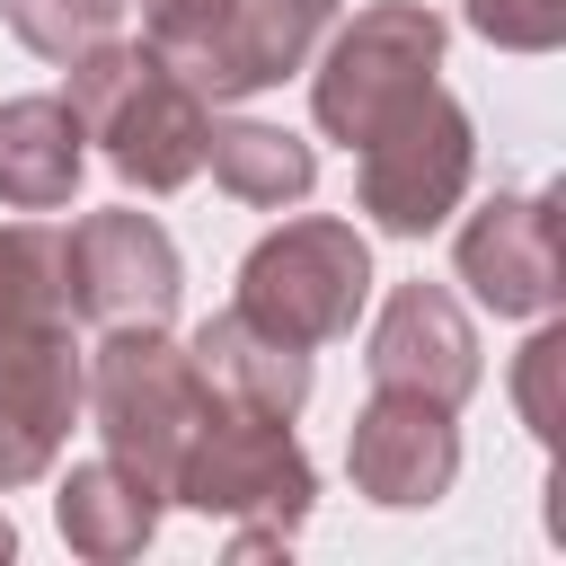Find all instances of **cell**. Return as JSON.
I'll return each mask as SVG.
<instances>
[{
    "label": "cell",
    "mask_w": 566,
    "mask_h": 566,
    "mask_svg": "<svg viewBox=\"0 0 566 566\" xmlns=\"http://www.w3.org/2000/svg\"><path fill=\"white\" fill-rule=\"evenodd\" d=\"M469 177H478V124H469V106H460L442 80L416 88V97L354 150V203H363L371 230H389V239L442 230V221L460 212Z\"/></svg>",
    "instance_id": "obj_6"
},
{
    "label": "cell",
    "mask_w": 566,
    "mask_h": 566,
    "mask_svg": "<svg viewBox=\"0 0 566 566\" xmlns=\"http://www.w3.org/2000/svg\"><path fill=\"white\" fill-rule=\"evenodd\" d=\"M363 301H371V248H363V230L336 221V212H301V221L265 230L239 256V301L230 310H248L256 327H274V336H292V345L318 354V345L354 336Z\"/></svg>",
    "instance_id": "obj_4"
},
{
    "label": "cell",
    "mask_w": 566,
    "mask_h": 566,
    "mask_svg": "<svg viewBox=\"0 0 566 566\" xmlns=\"http://www.w3.org/2000/svg\"><path fill=\"white\" fill-rule=\"evenodd\" d=\"M451 265L460 283L478 292V310L495 318H548L557 310V195L531 186V195H486L460 239H451Z\"/></svg>",
    "instance_id": "obj_10"
},
{
    "label": "cell",
    "mask_w": 566,
    "mask_h": 566,
    "mask_svg": "<svg viewBox=\"0 0 566 566\" xmlns=\"http://www.w3.org/2000/svg\"><path fill=\"white\" fill-rule=\"evenodd\" d=\"M80 398H88V363H80V336H53V345H27L0 363V495L9 486H35L71 424H80Z\"/></svg>",
    "instance_id": "obj_12"
},
{
    "label": "cell",
    "mask_w": 566,
    "mask_h": 566,
    "mask_svg": "<svg viewBox=\"0 0 566 566\" xmlns=\"http://www.w3.org/2000/svg\"><path fill=\"white\" fill-rule=\"evenodd\" d=\"M557 371H566V327H539V336L522 345V363H513V407H522L531 442L557 433Z\"/></svg>",
    "instance_id": "obj_20"
},
{
    "label": "cell",
    "mask_w": 566,
    "mask_h": 566,
    "mask_svg": "<svg viewBox=\"0 0 566 566\" xmlns=\"http://www.w3.org/2000/svg\"><path fill=\"white\" fill-rule=\"evenodd\" d=\"M442 9H424V0H371V9H354L345 27H327V53H310L318 71H310V115H318V133L327 142H345V150H363L416 88H433V71H442Z\"/></svg>",
    "instance_id": "obj_3"
},
{
    "label": "cell",
    "mask_w": 566,
    "mask_h": 566,
    "mask_svg": "<svg viewBox=\"0 0 566 566\" xmlns=\"http://www.w3.org/2000/svg\"><path fill=\"white\" fill-rule=\"evenodd\" d=\"M168 495L230 522V548L239 557H265V548H292L310 504H318V469L292 433V416H248V407H212L195 424V442L177 451L168 469Z\"/></svg>",
    "instance_id": "obj_2"
},
{
    "label": "cell",
    "mask_w": 566,
    "mask_h": 566,
    "mask_svg": "<svg viewBox=\"0 0 566 566\" xmlns=\"http://www.w3.org/2000/svg\"><path fill=\"white\" fill-rule=\"evenodd\" d=\"M345 478H354V495H371L389 513L442 504L451 478H460V424H451V407H433L416 389H371L354 407V433H345Z\"/></svg>",
    "instance_id": "obj_9"
},
{
    "label": "cell",
    "mask_w": 566,
    "mask_h": 566,
    "mask_svg": "<svg viewBox=\"0 0 566 566\" xmlns=\"http://www.w3.org/2000/svg\"><path fill=\"white\" fill-rule=\"evenodd\" d=\"M106 433V460L142 469L150 486H168L177 451L195 442V424L221 407L195 371L186 345H168V327H106L97 363H88V398H80Z\"/></svg>",
    "instance_id": "obj_5"
},
{
    "label": "cell",
    "mask_w": 566,
    "mask_h": 566,
    "mask_svg": "<svg viewBox=\"0 0 566 566\" xmlns=\"http://www.w3.org/2000/svg\"><path fill=\"white\" fill-rule=\"evenodd\" d=\"M159 504H168V486H150L142 469H124V460H80L62 486H53V522H62V539L80 548V557H97V566H115V557H142L150 539H159Z\"/></svg>",
    "instance_id": "obj_15"
},
{
    "label": "cell",
    "mask_w": 566,
    "mask_h": 566,
    "mask_svg": "<svg viewBox=\"0 0 566 566\" xmlns=\"http://www.w3.org/2000/svg\"><path fill=\"white\" fill-rule=\"evenodd\" d=\"M9 548H18V531H9V513H0V557H9Z\"/></svg>",
    "instance_id": "obj_22"
},
{
    "label": "cell",
    "mask_w": 566,
    "mask_h": 566,
    "mask_svg": "<svg viewBox=\"0 0 566 566\" xmlns=\"http://www.w3.org/2000/svg\"><path fill=\"white\" fill-rule=\"evenodd\" d=\"M363 371H371V389H416V398H433V407H469V389L486 380V363H478V327H469V310H460V292H442V283H398L389 301H380V318H371V345H363Z\"/></svg>",
    "instance_id": "obj_11"
},
{
    "label": "cell",
    "mask_w": 566,
    "mask_h": 566,
    "mask_svg": "<svg viewBox=\"0 0 566 566\" xmlns=\"http://www.w3.org/2000/svg\"><path fill=\"white\" fill-rule=\"evenodd\" d=\"M186 354L221 407H248V416H301L310 407V345L256 327L248 310H212Z\"/></svg>",
    "instance_id": "obj_13"
},
{
    "label": "cell",
    "mask_w": 566,
    "mask_h": 566,
    "mask_svg": "<svg viewBox=\"0 0 566 566\" xmlns=\"http://www.w3.org/2000/svg\"><path fill=\"white\" fill-rule=\"evenodd\" d=\"M62 71H71L62 97H71V115H80V133L106 150V168H115L124 186H142V195H177V186L203 177L212 97H195L150 44L106 35V44L71 53Z\"/></svg>",
    "instance_id": "obj_1"
},
{
    "label": "cell",
    "mask_w": 566,
    "mask_h": 566,
    "mask_svg": "<svg viewBox=\"0 0 566 566\" xmlns=\"http://www.w3.org/2000/svg\"><path fill=\"white\" fill-rule=\"evenodd\" d=\"M0 18H9V35L27 53L71 62V53H88V44H106L124 27V0H0Z\"/></svg>",
    "instance_id": "obj_18"
},
{
    "label": "cell",
    "mask_w": 566,
    "mask_h": 566,
    "mask_svg": "<svg viewBox=\"0 0 566 566\" xmlns=\"http://www.w3.org/2000/svg\"><path fill=\"white\" fill-rule=\"evenodd\" d=\"M460 9L504 53H557L566 44V0H460Z\"/></svg>",
    "instance_id": "obj_19"
},
{
    "label": "cell",
    "mask_w": 566,
    "mask_h": 566,
    "mask_svg": "<svg viewBox=\"0 0 566 566\" xmlns=\"http://www.w3.org/2000/svg\"><path fill=\"white\" fill-rule=\"evenodd\" d=\"M124 9H142V44H177L212 0H124Z\"/></svg>",
    "instance_id": "obj_21"
},
{
    "label": "cell",
    "mask_w": 566,
    "mask_h": 566,
    "mask_svg": "<svg viewBox=\"0 0 566 566\" xmlns=\"http://www.w3.org/2000/svg\"><path fill=\"white\" fill-rule=\"evenodd\" d=\"M327 27H336V0H212L177 44H150V53L195 97H256V88L310 71Z\"/></svg>",
    "instance_id": "obj_7"
},
{
    "label": "cell",
    "mask_w": 566,
    "mask_h": 566,
    "mask_svg": "<svg viewBox=\"0 0 566 566\" xmlns=\"http://www.w3.org/2000/svg\"><path fill=\"white\" fill-rule=\"evenodd\" d=\"M62 274H71V310L88 327H168L177 292H186L177 239L150 212H133V203L80 212L62 230Z\"/></svg>",
    "instance_id": "obj_8"
},
{
    "label": "cell",
    "mask_w": 566,
    "mask_h": 566,
    "mask_svg": "<svg viewBox=\"0 0 566 566\" xmlns=\"http://www.w3.org/2000/svg\"><path fill=\"white\" fill-rule=\"evenodd\" d=\"M88 133L71 97H9L0 106V212H62L80 195Z\"/></svg>",
    "instance_id": "obj_14"
},
{
    "label": "cell",
    "mask_w": 566,
    "mask_h": 566,
    "mask_svg": "<svg viewBox=\"0 0 566 566\" xmlns=\"http://www.w3.org/2000/svg\"><path fill=\"white\" fill-rule=\"evenodd\" d=\"M71 327H80V310H71V274H62V230L44 212L0 221V363L27 345H53Z\"/></svg>",
    "instance_id": "obj_16"
},
{
    "label": "cell",
    "mask_w": 566,
    "mask_h": 566,
    "mask_svg": "<svg viewBox=\"0 0 566 566\" xmlns=\"http://www.w3.org/2000/svg\"><path fill=\"white\" fill-rule=\"evenodd\" d=\"M203 168H212V186H221L230 203H248V212H283V203H301V195L318 186V150H310L301 133H283V124H256V115L212 124Z\"/></svg>",
    "instance_id": "obj_17"
}]
</instances>
